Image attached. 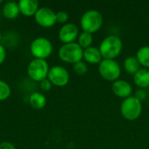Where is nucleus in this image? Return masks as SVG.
I'll use <instances>...</instances> for the list:
<instances>
[{"label":"nucleus","instance_id":"nucleus-1","mask_svg":"<svg viewBox=\"0 0 149 149\" xmlns=\"http://www.w3.org/2000/svg\"><path fill=\"white\" fill-rule=\"evenodd\" d=\"M122 40L115 35L106 37L100 45V51L103 59H115L122 52Z\"/></svg>","mask_w":149,"mask_h":149},{"label":"nucleus","instance_id":"nucleus-2","mask_svg":"<svg viewBox=\"0 0 149 149\" xmlns=\"http://www.w3.org/2000/svg\"><path fill=\"white\" fill-rule=\"evenodd\" d=\"M142 113L141 101L134 96L125 99L120 105V113L122 117L129 121L137 120Z\"/></svg>","mask_w":149,"mask_h":149},{"label":"nucleus","instance_id":"nucleus-3","mask_svg":"<svg viewBox=\"0 0 149 149\" xmlns=\"http://www.w3.org/2000/svg\"><path fill=\"white\" fill-rule=\"evenodd\" d=\"M103 24V17L96 10H86L81 17L80 25L83 31L94 33L98 31Z\"/></svg>","mask_w":149,"mask_h":149},{"label":"nucleus","instance_id":"nucleus-4","mask_svg":"<svg viewBox=\"0 0 149 149\" xmlns=\"http://www.w3.org/2000/svg\"><path fill=\"white\" fill-rule=\"evenodd\" d=\"M83 52L84 50L79 46V45L73 42L70 44H64L58 51V57L62 61L74 65L81 61L83 58Z\"/></svg>","mask_w":149,"mask_h":149},{"label":"nucleus","instance_id":"nucleus-5","mask_svg":"<svg viewBox=\"0 0 149 149\" xmlns=\"http://www.w3.org/2000/svg\"><path fill=\"white\" fill-rule=\"evenodd\" d=\"M99 72L104 79L114 82L119 79L121 69L119 63L114 59H102L99 64Z\"/></svg>","mask_w":149,"mask_h":149},{"label":"nucleus","instance_id":"nucleus-6","mask_svg":"<svg viewBox=\"0 0 149 149\" xmlns=\"http://www.w3.org/2000/svg\"><path fill=\"white\" fill-rule=\"evenodd\" d=\"M49 70L48 63L45 59L35 58L29 64L27 72L31 79L41 82L47 78Z\"/></svg>","mask_w":149,"mask_h":149},{"label":"nucleus","instance_id":"nucleus-7","mask_svg":"<svg viewBox=\"0 0 149 149\" xmlns=\"http://www.w3.org/2000/svg\"><path fill=\"white\" fill-rule=\"evenodd\" d=\"M31 54L38 59H45L52 52V45L45 38H38L31 45Z\"/></svg>","mask_w":149,"mask_h":149},{"label":"nucleus","instance_id":"nucleus-8","mask_svg":"<svg viewBox=\"0 0 149 149\" xmlns=\"http://www.w3.org/2000/svg\"><path fill=\"white\" fill-rule=\"evenodd\" d=\"M47 77L52 85L59 87L66 86L70 80V75L68 71L65 67L59 65H55L52 67L49 70Z\"/></svg>","mask_w":149,"mask_h":149},{"label":"nucleus","instance_id":"nucleus-9","mask_svg":"<svg viewBox=\"0 0 149 149\" xmlns=\"http://www.w3.org/2000/svg\"><path fill=\"white\" fill-rule=\"evenodd\" d=\"M35 20L42 27H52L57 22L56 13L47 7H41L35 14Z\"/></svg>","mask_w":149,"mask_h":149},{"label":"nucleus","instance_id":"nucleus-10","mask_svg":"<svg viewBox=\"0 0 149 149\" xmlns=\"http://www.w3.org/2000/svg\"><path fill=\"white\" fill-rule=\"evenodd\" d=\"M79 37V29L74 24L69 23L62 26L58 32V38L64 44L73 43Z\"/></svg>","mask_w":149,"mask_h":149},{"label":"nucleus","instance_id":"nucleus-11","mask_svg":"<svg viewBox=\"0 0 149 149\" xmlns=\"http://www.w3.org/2000/svg\"><path fill=\"white\" fill-rule=\"evenodd\" d=\"M112 91L119 98L121 99H127L130 96H132L133 93V87L129 82L124 79H118L114 82H113L112 85Z\"/></svg>","mask_w":149,"mask_h":149},{"label":"nucleus","instance_id":"nucleus-12","mask_svg":"<svg viewBox=\"0 0 149 149\" xmlns=\"http://www.w3.org/2000/svg\"><path fill=\"white\" fill-rule=\"evenodd\" d=\"M20 12L27 17L36 14L38 10V2L37 0H21L18 3Z\"/></svg>","mask_w":149,"mask_h":149},{"label":"nucleus","instance_id":"nucleus-13","mask_svg":"<svg viewBox=\"0 0 149 149\" xmlns=\"http://www.w3.org/2000/svg\"><path fill=\"white\" fill-rule=\"evenodd\" d=\"M83 58L91 65H96V64H100L102 61L103 58L99 48L91 46L84 50Z\"/></svg>","mask_w":149,"mask_h":149},{"label":"nucleus","instance_id":"nucleus-14","mask_svg":"<svg viewBox=\"0 0 149 149\" xmlns=\"http://www.w3.org/2000/svg\"><path fill=\"white\" fill-rule=\"evenodd\" d=\"M134 82L141 89L149 87V70L147 68H141L134 75Z\"/></svg>","mask_w":149,"mask_h":149},{"label":"nucleus","instance_id":"nucleus-15","mask_svg":"<svg viewBox=\"0 0 149 149\" xmlns=\"http://www.w3.org/2000/svg\"><path fill=\"white\" fill-rule=\"evenodd\" d=\"M124 69L127 73L134 75L141 69V65L136 57H127L124 61Z\"/></svg>","mask_w":149,"mask_h":149},{"label":"nucleus","instance_id":"nucleus-16","mask_svg":"<svg viewBox=\"0 0 149 149\" xmlns=\"http://www.w3.org/2000/svg\"><path fill=\"white\" fill-rule=\"evenodd\" d=\"M19 7L18 4L15 2H8L3 8V13L5 17L9 19L16 18L19 14Z\"/></svg>","mask_w":149,"mask_h":149},{"label":"nucleus","instance_id":"nucleus-17","mask_svg":"<svg viewBox=\"0 0 149 149\" xmlns=\"http://www.w3.org/2000/svg\"><path fill=\"white\" fill-rule=\"evenodd\" d=\"M136 58L141 65L145 68H149V45L141 47L136 53Z\"/></svg>","mask_w":149,"mask_h":149},{"label":"nucleus","instance_id":"nucleus-18","mask_svg":"<svg viewBox=\"0 0 149 149\" xmlns=\"http://www.w3.org/2000/svg\"><path fill=\"white\" fill-rule=\"evenodd\" d=\"M30 104L35 109H42L46 104V99L40 93H33L30 96Z\"/></svg>","mask_w":149,"mask_h":149},{"label":"nucleus","instance_id":"nucleus-19","mask_svg":"<svg viewBox=\"0 0 149 149\" xmlns=\"http://www.w3.org/2000/svg\"><path fill=\"white\" fill-rule=\"evenodd\" d=\"M93 42V37L92 33L83 31L78 37V44L82 49H86L88 47H91Z\"/></svg>","mask_w":149,"mask_h":149},{"label":"nucleus","instance_id":"nucleus-20","mask_svg":"<svg viewBox=\"0 0 149 149\" xmlns=\"http://www.w3.org/2000/svg\"><path fill=\"white\" fill-rule=\"evenodd\" d=\"M10 95V88L7 83L0 80V101L5 100Z\"/></svg>","mask_w":149,"mask_h":149},{"label":"nucleus","instance_id":"nucleus-21","mask_svg":"<svg viewBox=\"0 0 149 149\" xmlns=\"http://www.w3.org/2000/svg\"><path fill=\"white\" fill-rule=\"evenodd\" d=\"M73 70H74L75 73L78 74L79 76H83L87 72L88 67L85 62L79 61V62L73 65Z\"/></svg>","mask_w":149,"mask_h":149},{"label":"nucleus","instance_id":"nucleus-22","mask_svg":"<svg viewBox=\"0 0 149 149\" xmlns=\"http://www.w3.org/2000/svg\"><path fill=\"white\" fill-rule=\"evenodd\" d=\"M69 18V16H68V13L65 12V11H58V13H56V20L57 22L60 23V24H65L67 22Z\"/></svg>","mask_w":149,"mask_h":149},{"label":"nucleus","instance_id":"nucleus-23","mask_svg":"<svg viewBox=\"0 0 149 149\" xmlns=\"http://www.w3.org/2000/svg\"><path fill=\"white\" fill-rule=\"evenodd\" d=\"M40 87H41L42 91L48 92L52 88V83L50 82V80L48 79H44V80H42L40 82Z\"/></svg>","mask_w":149,"mask_h":149},{"label":"nucleus","instance_id":"nucleus-24","mask_svg":"<svg viewBox=\"0 0 149 149\" xmlns=\"http://www.w3.org/2000/svg\"><path fill=\"white\" fill-rule=\"evenodd\" d=\"M134 97H135L136 99H138L139 100L142 101V100H144L146 99V97H147V93H146L144 90H142V89H139V90L136 91Z\"/></svg>","mask_w":149,"mask_h":149},{"label":"nucleus","instance_id":"nucleus-25","mask_svg":"<svg viewBox=\"0 0 149 149\" xmlns=\"http://www.w3.org/2000/svg\"><path fill=\"white\" fill-rule=\"evenodd\" d=\"M5 57H6L5 49H4V47L2 45H0V65L4 61Z\"/></svg>","mask_w":149,"mask_h":149},{"label":"nucleus","instance_id":"nucleus-26","mask_svg":"<svg viewBox=\"0 0 149 149\" xmlns=\"http://www.w3.org/2000/svg\"><path fill=\"white\" fill-rule=\"evenodd\" d=\"M0 149H16L15 147L10 142H2L0 143Z\"/></svg>","mask_w":149,"mask_h":149},{"label":"nucleus","instance_id":"nucleus-27","mask_svg":"<svg viewBox=\"0 0 149 149\" xmlns=\"http://www.w3.org/2000/svg\"><path fill=\"white\" fill-rule=\"evenodd\" d=\"M3 3V1H2V0H0V3Z\"/></svg>","mask_w":149,"mask_h":149},{"label":"nucleus","instance_id":"nucleus-28","mask_svg":"<svg viewBox=\"0 0 149 149\" xmlns=\"http://www.w3.org/2000/svg\"><path fill=\"white\" fill-rule=\"evenodd\" d=\"M0 39H1V33H0Z\"/></svg>","mask_w":149,"mask_h":149}]
</instances>
